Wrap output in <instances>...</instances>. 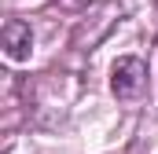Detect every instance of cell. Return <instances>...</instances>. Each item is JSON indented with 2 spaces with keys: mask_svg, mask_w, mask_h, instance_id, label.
<instances>
[{
  "mask_svg": "<svg viewBox=\"0 0 158 154\" xmlns=\"http://www.w3.org/2000/svg\"><path fill=\"white\" fill-rule=\"evenodd\" d=\"M4 51H7V59H15V63H26V59H30V51H33V30H30V22L11 18V22L4 26Z\"/></svg>",
  "mask_w": 158,
  "mask_h": 154,
  "instance_id": "7a4b0ae2",
  "label": "cell"
},
{
  "mask_svg": "<svg viewBox=\"0 0 158 154\" xmlns=\"http://www.w3.org/2000/svg\"><path fill=\"white\" fill-rule=\"evenodd\" d=\"M147 84V63L136 55H121L110 70V92L118 99H136Z\"/></svg>",
  "mask_w": 158,
  "mask_h": 154,
  "instance_id": "6da1fadb",
  "label": "cell"
}]
</instances>
